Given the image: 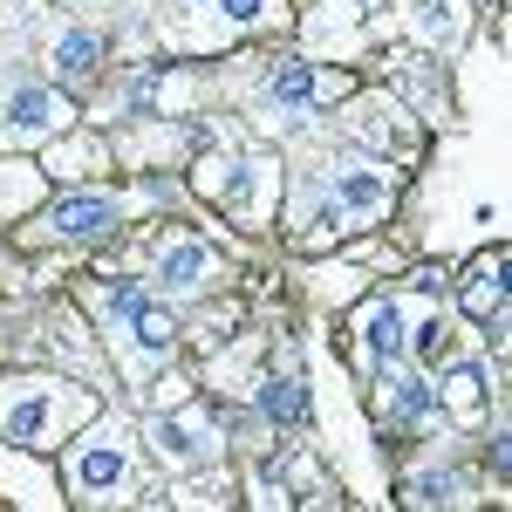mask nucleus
I'll list each match as a JSON object with an SVG mask.
<instances>
[{"label":"nucleus","mask_w":512,"mask_h":512,"mask_svg":"<svg viewBox=\"0 0 512 512\" xmlns=\"http://www.w3.org/2000/svg\"><path fill=\"white\" fill-rule=\"evenodd\" d=\"M62 123H69V103H62L48 82H14V89L0 96V137H14V144L55 137Z\"/></svg>","instance_id":"1"},{"label":"nucleus","mask_w":512,"mask_h":512,"mask_svg":"<svg viewBox=\"0 0 512 512\" xmlns=\"http://www.w3.org/2000/svg\"><path fill=\"white\" fill-rule=\"evenodd\" d=\"M69 410H76V403L55 396V390H21L0 410V437H14V444H55V431H62Z\"/></svg>","instance_id":"2"},{"label":"nucleus","mask_w":512,"mask_h":512,"mask_svg":"<svg viewBox=\"0 0 512 512\" xmlns=\"http://www.w3.org/2000/svg\"><path fill=\"white\" fill-rule=\"evenodd\" d=\"M41 233H55V239H103V233H117V198H110V192L62 198V205L48 212Z\"/></svg>","instance_id":"3"},{"label":"nucleus","mask_w":512,"mask_h":512,"mask_svg":"<svg viewBox=\"0 0 512 512\" xmlns=\"http://www.w3.org/2000/svg\"><path fill=\"white\" fill-rule=\"evenodd\" d=\"M383 198H390V164H369V158L342 164V178H335V205H342V212L376 219V212H383Z\"/></svg>","instance_id":"4"},{"label":"nucleus","mask_w":512,"mask_h":512,"mask_svg":"<svg viewBox=\"0 0 512 512\" xmlns=\"http://www.w3.org/2000/svg\"><path fill=\"white\" fill-rule=\"evenodd\" d=\"M123 472H130L123 444H117L110 431H96L89 444H82V458H76V492H89V499H103L110 485H123Z\"/></svg>","instance_id":"5"},{"label":"nucleus","mask_w":512,"mask_h":512,"mask_svg":"<svg viewBox=\"0 0 512 512\" xmlns=\"http://www.w3.org/2000/svg\"><path fill=\"white\" fill-rule=\"evenodd\" d=\"M260 178H267V171H260L253 158H212L205 171H198V185H205L212 198H226V205H239V212L260 198Z\"/></svg>","instance_id":"6"},{"label":"nucleus","mask_w":512,"mask_h":512,"mask_svg":"<svg viewBox=\"0 0 512 512\" xmlns=\"http://www.w3.org/2000/svg\"><path fill=\"white\" fill-rule=\"evenodd\" d=\"M403 342H410V335H403V308H396V301H369V308H362V349H369V362H376V369L396 362Z\"/></svg>","instance_id":"7"},{"label":"nucleus","mask_w":512,"mask_h":512,"mask_svg":"<svg viewBox=\"0 0 512 512\" xmlns=\"http://www.w3.org/2000/svg\"><path fill=\"white\" fill-rule=\"evenodd\" d=\"M158 274L171 294H192V287H205V274H212V253L198 246V239H171L158 253Z\"/></svg>","instance_id":"8"},{"label":"nucleus","mask_w":512,"mask_h":512,"mask_svg":"<svg viewBox=\"0 0 512 512\" xmlns=\"http://www.w3.org/2000/svg\"><path fill=\"white\" fill-rule=\"evenodd\" d=\"M48 62H55V76H62V82H89V76H96V62H103V41L89 35V28H69V35H55Z\"/></svg>","instance_id":"9"},{"label":"nucleus","mask_w":512,"mask_h":512,"mask_svg":"<svg viewBox=\"0 0 512 512\" xmlns=\"http://www.w3.org/2000/svg\"><path fill=\"white\" fill-rule=\"evenodd\" d=\"M151 451L171 458V465H192V458H205V431H198L192 417H158L151 424Z\"/></svg>","instance_id":"10"},{"label":"nucleus","mask_w":512,"mask_h":512,"mask_svg":"<svg viewBox=\"0 0 512 512\" xmlns=\"http://www.w3.org/2000/svg\"><path fill=\"white\" fill-rule=\"evenodd\" d=\"M499 308H506V267L492 260V267H478L472 287H465V315H472V321H492Z\"/></svg>","instance_id":"11"},{"label":"nucleus","mask_w":512,"mask_h":512,"mask_svg":"<svg viewBox=\"0 0 512 512\" xmlns=\"http://www.w3.org/2000/svg\"><path fill=\"white\" fill-rule=\"evenodd\" d=\"M260 410H267L274 424H301V410H308V403H301V383H294V376H267V383H260Z\"/></svg>","instance_id":"12"},{"label":"nucleus","mask_w":512,"mask_h":512,"mask_svg":"<svg viewBox=\"0 0 512 512\" xmlns=\"http://www.w3.org/2000/svg\"><path fill=\"white\" fill-rule=\"evenodd\" d=\"M267 89H274V103H287V110H308V103H315V76H308L301 62H280Z\"/></svg>","instance_id":"13"},{"label":"nucleus","mask_w":512,"mask_h":512,"mask_svg":"<svg viewBox=\"0 0 512 512\" xmlns=\"http://www.w3.org/2000/svg\"><path fill=\"white\" fill-rule=\"evenodd\" d=\"M130 335H137V349H144V355H164V349H171V315L144 301V308L130 315Z\"/></svg>","instance_id":"14"},{"label":"nucleus","mask_w":512,"mask_h":512,"mask_svg":"<svg viewBox=\"0 0 512 512\" xmlns=\"http://www.w3.org/2000/svg\"><path fill=\"white\" fill-rule=\"evenodd\" d=\"M431 403H437V390H431V383L403 376V383H396V396H390V417H396V424H417V417H424Z\"/></svg>","instance_id":"15"},{"label":"nucleus","mask_w":512,"mask_h":512,"mask_svg":"<svg viewBox=\"0 0 512 512\" xmlns=\"http://www.w3.org/2000/svg\"><path fill=\"white\" fill-rule=\"evenodd\" d=\"M478 383H485V369H478V362H458L444 390H451V403H458V410H472V403H478Z\"/></svg>","instance_id":"16"},{"label":"nucleus","mask_w":512,"mask_h":512,"mask_svg":"<svg viewBox=\"0 0 512 512\" xmlns=\"http://www.w3.org/2000/svg\"><path fill=\"white\" fill-rule=\"evenodd\" d=\"M219 14L233 28H253V21H267V0H219Z\"/></svg>","instance_id":"17"},{"label":"nucleus","mask_w":512,"mask_h":512,"mask_svg":"<svg viewBox=\"0 0 512 512\" xmlns=\"http://www.w3.org/2000/svg\"><path fill=\"white\" fill-rule=\"evenodd\" d=\"M417 28H424V35H451V7H444V0L424 7V14H417Z\"/></svg>","instance_id":"18"},{"label":"nucleus","mask_w":512,"mask_h":512,"mask_svg":"<svg viewBox=\"0 0 512 512\" xmlns=\"http://www.w3.org/2000/svg\"><path fill=\"white\" fill-rule=\"evenodd\" d=\"M417 499H458V478H417Z\"/></svg>","instance_id":"19"}]
</instances>
